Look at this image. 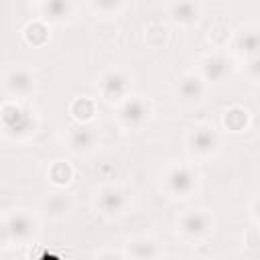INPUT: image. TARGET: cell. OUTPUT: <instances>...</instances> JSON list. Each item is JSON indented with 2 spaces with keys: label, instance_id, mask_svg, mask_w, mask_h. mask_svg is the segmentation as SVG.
I'll use <instances>...</instances> for the list:
<instances>
[{
  "label": "cell",
  "instance_id": "obj_1",
  "mask_svg": "<svg viewBox=\"0 0 260 260\" xmlns=\"http://www.w3.org/2000/svg\"><path fill=\"white\" fill-rule=\"evenodd\" d=\"M199 187V173L191 165H171L162 173V189L173 199L191 197Z\"/></svg>",
  "mask_w": 260,
  "mask_h": 260
},
{
  "label": "cell",
  "instance_id": "obj_2",
  "mask_svg": "<svg viewBox=\"0 0 260 260\" xmlns=\"http://www.w3.org/2000/svg\"><path fill=\"white\" fill-rule=\"evenodd\" d=\"M130 89H132V75L126 69L112 67L98 77V93L108 104L118 106L130 95Z\"/></svg>",
  "mask_w": 260,
  "mask_h": 260
},
{
  "label": "cell",
  "instance_id": "obj_3",
  "mask_svg": "<svg viewBox=\"0 0 260 260\" xmlns=\"http://www.w3.org/2000/svg\"><path fill=\"white\" fill-rule=\"evenodd\" d=\"M211 230H213V215L209 209H203V207L185 209L177 219V232L191 242H199L207 238Z\"/></svg>",
  "mask_w": 260,
  "mask_h": 260
},
{
  "label": "cell",
  "instance_id": "obj_4",
  "mask_svg": "<svg viewBox=\"0 0 260 260\" xmlns=\"http://www.w3.org/2000/svg\"><path fill=\"white\" fill-rule=\"evenodd\" d=\"M37 232H39V221L26 209H14L2 221V236H4V240L16 242V244L30 242L37 236Z\"/></svg>",
  "mask_w": 260,
  "mask_h": 260
},
{
  "label": "cell",
  "instance_id": "obj_5",
  "mask_svg": "<svg viewBox=\"0 0 260 260\" xmlns=\"http://www.w3.org/2000/svg\"><path fill=\"white\" fill-rule=\"evenodd\" d=\"M152 114V106L142 95H128L124 102L116 106V118L118 122L128 130L142 128Z\"/></svg>",
  "mask_w": 260,
  "mask_h": 260
},
{
  "label": "cell",
  "instance_id": "obj_6",
  "mask_svg": "<svg viewBox=\"0 0 260 260\" xmlns=\"http://www.w3.org/2000/svg\"><path fill=\"white\" fill-rule=\"evenodd\" d=\"M93 205H95L100 215L114 219V217H120V215H124L128 211L130 195L124 189L116 187V185H104V187L98 189Z\"/></svg>",
  "mask_w": 260,
  "mask_h": 260
},
{
  "label": "cell",
  "instance_id": "obj_7",
  "mask_svg": "<svg viewBox=\"0 0 260 260\" xmlns=\"http://www.w3.org/2000/svg\"><path fill=\"white\" fill-rule=\"evenodd\" d=\"M219 148V134L211 124H199L187 134V150L195 158H207Z\"/></svg>",
  "mask_w": 260,
  "mask_h": 260
},
{
  "label": "cell",
  "instance_id": "obj_8",
  "mask_svg": "<svg viewBox=\"0 0 260 260\" xmlns=\"http://www.w3.org/2000/svg\"><path fill=\"white\" fill-rule=\"evenodd\" d=\"M2 126L6 130V134H14V136H24L35 132L37 122L30 110L20 108L16 102H6L2 106Z\"/></svg>",
  "mask_w": 260,
  "mask_h": 260
},
{
  "label": "cell",
  "instance_id": "obj_9",
  "mask_svg": "<svg viewBox=\"0 0 260 260\" xmlns=\"http://www.w3.org/2000/svg\"><path fill=\"white\" fill-rule=\"evenodd\" d=\"M37 77L24 65H14L4 73V89L14 98H26L35 91Z\"/></svg>",
  "mask_w": 260,
  "mask_h": 260
},
{
  "label": "cell",
  "instance_id": "obj_10",
  "mask_svg": "<svg viewBox=\"0 0 260 260\" xmlns=\"http://www.w3.org/2000/svg\"><path fill=\"white\" fill-rule=\"evenodd\" d=\"M65 140H67V146H69L71 152H75V154H87V152L93 150V146L98 142V132H95L93 126L83 124V122H77L75 126H71L67 130Z\"/></svg>",
  "mask_w": 260,
  "mask_h": 260
},
{
  "label": "cell",
  "instance_id": "obj_11",
  "mask_svg": "<svg viewBox=\"0 0 260 260\" xmlns=\"http://www.w3.org/2000/svg\"><path fill=\"white\" fill-rule=\"evenodd\" d=\"M232 73V61L223 55H207L199 63V75L205 83H221Z\"/></svg>",
  "mask_w": 260,
  "mask_h": 260
},
{
  "label": "cell",
  "instance_id": "obj_12",
  "mask_svg": "<svg viewBox=\"0 0 260 260\" xmlns=\"http://www.w3.org/2000/svg\"><path fill=\"white\" fill-rule=\"evenodd\" d=\"M175 95L183 104H199L205 95V79L199 73H185L175 85Z\"/></svg>",
  "mask_w": 260,
  "mask_h": 260
},
{
  "label": "cell",
  "instance_id": "obj_13",
  "mask_svg": "<svg viewBox=\"0 0 260 260\" xmlns=\"http://www.w3.org/2000/svg\"><path fill=\"white\" fill-rule=\"evenodd\" d=\"M169 16L175 24L191 26L201 18V4L199 0H173L169 6Z\"/></svg>",
  "mask_w": 260,
  "mask_h": 260
},
{
  "label": "cell",
  "instance_id": "obj_14",
  "mask_svg": "<svg viewBox=\"0 0 260 260\" xmlns=\"http://www.w3.org/2000/svg\"><path fill=\"white\" fill-rule=\"evenodd\" d=\"M73 14V0H41V16L47 22H65Z\"/></svg>",
  "mask_w": 260,
  "mask_h": 260
},
{
  "label": "cell",
  "instance_id": "obj_15",
  "mask_svg": "<svg viewBox=\"0 0 260 260\" xmlns=\"http://www.w3.org/2000/svg\"><path fill=\"white\" fill-rule=\"evenodd\" d=\"M236 51L246 57H258L260 55V28H244L236 37Z\"/></svg>",
  "mask_w": 260,
  "mask_h": 260
},
{
  "label": "cell",
  "instance_id": "obj_16",
  "mask_svg": "<svg viewBox=\"0 0 260 260\" xmlns=\"http://www.w3.org/2000/svg\"><path fill=\"white\" fill-rule=\"evenodd\" d=\"M126 256L130 258H156L160 256V248L158 244L152 240V238H146V236H140V238H134L126 244Z\"/></svg>",
  "mask_w": 260,
  "mask_h": 260
},
{
  "label": "cell",
  "instance_id": "obj_17",
  "mask_svg": "<svg viewBox=\"0 0 260 260\" xmlns=\"http://www.w3.org/2000/svg\"><path fill=\"white\" fill-rule=\"evenodd\" d=\"M221 122H223V126H225L230 132H242V130H246V126H248V122H250V114H248V110L242 108V106H232V108H228V110L223 112Z\"/></svg>",
  "mask_w": 260,
  "mask_h": 260
},
{
  "label": "cell",
  "instance_id": "obj_18",
  "mask_svg": "<svg viewBox=\"0 0 260 260\" xmlns=\"http://www.w3.org/2000/svg\"><path fill=\"white\" fill-rule=\"evenodd\" d=\"M69 114L73 116V120L87 124V122L95 116V102H93L91 98H87V95L75 98V100L69 104Z\"/></svg>",
  "mask_w": 260,
  "mask_h": 260
},
{
  "label": "cell",
  "instance_id": "obj_19",
  "mask_svg": "<svg viewBox=\"0 0 260 260\" xmlns=\"http://www.w3.org/2000/svg\"><path fill=\"white\" fill-rule=\"evenodd\" d=\"M24 35V41L32 47H43L47 41H49V26H47V20H32L24 26L22 30Z\"/></svg>",
  "mask_w": 260,
  "mask_h": 260
},
{
  "label": "cell",
  "instance_id": "obj_20",
  "mask_svg": "<svg viewBox=\"0 0 260 260\" xmlns=\"http://www.w3.org/2000/svg\"><path fill=\"white\" fill-rule=\"evenodd\" d=\"M49 179H51V183L53 185H57V187H63V185H67L71 179H73V169H71V165L69 162H65V160H55L51 167H49Z\"/></svg>",
  "mask_w": 260,
  "mask_h": 260
},
{
  "label": "cell",
  "instance_id": "obj_21",
  "mask_svg": "<svg viewBox=\"0 0 260 260\" xmlns=\"http://www.w3.org/2000/svg\"><path fill=\"white\" fill-rule=\"evenodd\" d=\"M45 207L53 217H63V215H67L71 211V199H69V195L57 193V195H51L45 201Z\"/></svg>",
  "mask_w": 260,
  "mask_h": 260
},
{
  "label": "cell",
  "instance_id": "obj_22",
  "mask_svg": "<svg viewBox=\"0 0 260 260\" xmlns=\"http://www.w3.org/2000/svg\"><path fill=\"white\" fill-rule=\"evenodd\" d=\"M122 0H91V8L102 16H112L120 10Z\"/></svg>",
  "mask_w": 260,
  "mask_h": 260
},
{
  "label": "cell",
  "instance_id": "obj_23",
  "mask_svg": "<svg viewBox=\"0 0 260 260\" xmlns=\"http://www.w3.org/2000/svg\"><path fill=\"white\" fill-rule=\"evenodd\" d=\"M246 73L252 81H260V55L246 59Z\"/></svg>",
  "mask_w": 260,
  "mask_h": 260
},
{
  "label": "cell",
  "instance_id": "obj_24",
  "mask_svg": "<svg viewBox=\"0 0 260 260\" xmlns=\"http://www.w3.org/2000/svg\"><path fill=\"white\" fill-rule=\"evenodd\" d=\"M250 211H252V215H254V217L260 221V195H258V197L252 201V207H250Z\"/></svg>",
  "mask_w": 260,
  "mask_h": 260
},
{
  "label": "cell",
  "instance_id": "obj_25",
  "mask_svg": "<svg viewBox=\"0 0 260 260\" xmlns=\"http://www.w3.org/2000/svg\"><path fill=\"white\" fill-rule=\"evenodd\" d=\"M39 2H41V0H39Z\"/></svg>",
  "mask_w": 260,
  "mask_h": 260
}]
</instances>
